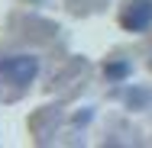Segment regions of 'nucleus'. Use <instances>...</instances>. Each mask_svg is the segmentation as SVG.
<instances>
[{"label":"nucleus","instance_id":"obj_2","mask_svg":"<svg viewBox=\"0 0 152 148\" xmlns=\"http://www.w3.org/2000/svg\"><path fill=\"white\" fill-rule=\"evenodd\" d=\"M152 23V0H136V3H129V10L123 13V26L133 32L146 29Z\"/></svg>","mask_w":152,"mask_h":148},{"label":"nucleus","instance_id":"obj_1","mask_svg":"<svg viewBox=\"0 0 152 148\" xmlns=\"http://www.w3.org/2000/svg\"><path fill=\"white\" fill-rule=\"evenodd\" d=\"M36 71H39V61L32 58V55H16V58L0 61V74L10 77L13 84H29L32 77H36Z\"/></svg>","mask_w":152,"mask_h":148},{"label":"nucleus","instance_id":"obj_3","mask_svg":"<svg viewBox=\"0 0 152 148\" xmlns=\"http://www.w3.org/2000/svg\"><path fill=\"white\" fill-rule=\"evenodd\" d=\"M129 71V64H123V61H117V64H107V77H123Z\"/></svg>","mask_w":152,"mask_h":148}]
</instances>
